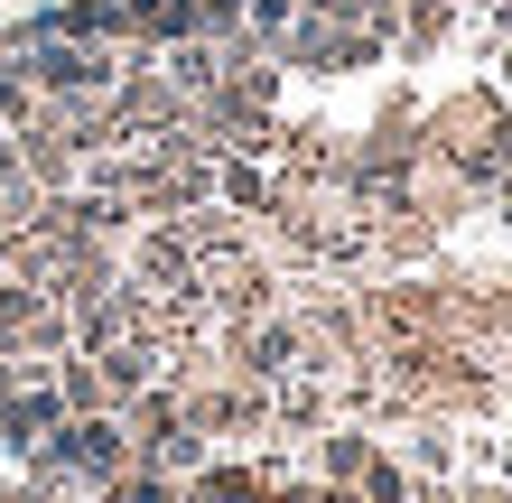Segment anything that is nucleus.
Returning <instances> with one entry per match:
<instances>
[{"label": "nucleus", "instance_id": "3", "mask_svg": "<svg viewBox=\"0 0 512 503\" xmlns=\"http://www.w3.org/2000/svg\"><path fill=\"white\" fill-rule=\"evenodd\" d=\"M261 494H270L261 466H224V457H205L196 476H187V503H261Z\"/></svg>", "mask_w": 512, "mask_h": 503}, {"label": "nucleus", "instance_id": "2", "mask_svg": "<svg viewBox=\"0 0 512 503\" xmlns=\"http://www.w3.org/2000/svg\"><path fill=\"white\" fill-rule=\"evenodd\" d=\"M56 420H66V401H56V382H28V392H0V438L28 457L38 438H56Z\"/></svg>", "mask_w": 512, "mask_h": 503}, {"label": "nucleus", "instance_id": "10", "mask_svg": "<svg viewBox=\"0 0 512 503\" xmlns=\"http://www.w3.org/2000/svg\"><path fill=\"white\" fill-rule=\"evenodd\" d=\"M317 503H364V494H354V485H317Z\"/></svg>", "mask_w": 512, "mask_h": 503}, {"label": "nucleus", "instance_id": "1", "mask_svg": "<svg viewBox=\"0 0 512 503\" xmlns=\"http://www.w3.org/2000/svg\"><path fill=\"white\" fill-rule=\"evenodd\" d=\"M38 448L66 466L84 494H103L112 476H131V438H122V420H112V410H94V420H56V438H38Z\"/></svg>", "mask_w": 512, "mask_h": 503}, {"label": "nucleus", "instance_id": "7", "mask_svg": "<svg viewBox=\"0 0 512 503\" xmlns=\"http://www.w3.org/2000/svg\"><path fill=\"white\" fill-rule=\"evenodd\" d=\"M410 485H419V476H410L391 448H373V466L354 476V494H364V503H410Z\"/></svg>", "mask_w": 512, "mask_h": 503}, {"label": "nucleus", "instance_id": "6", "mask_svg": "<svg viewBox=\"0 0 512 503\" xmlns=\"http://www.w3.org/2000/svg\"><path fill=\"white\" fill-rule=\"evenodd\" d=\"M215 196H224V215H270V177H261V159H215Z\"/></svg>", "mask_w": 512, "mask_h": 503}, {"label": "nucleus", "instance_id": "4", "mask_svg": "<svg viewBox=\"0 0 512 503\" xmlns=\"http://www.w3.org/2000/svg\"><path fill=\"white\" fill-rule=\"evenodd\" d=\"M373 448H382L373 429H317V485H354L373 466Z\"/></svg>", "mask_w": 512, "mask_h": 503}, {"label": "nucleus", "instance_id": "11", "mask_svg": "<svg viewBox=\"0 0 512 503\" xmlns=\"http://www.w3.org/2000/svg\"><path fill=\"white\" fill-rule=\"evenodd\" d=\"M10 503H66V494H38V485H10Z\"/></svg>", "mask_w": 512, "mask_h": 503}, {"label": "nucleus", "instance_id": "8", "mask_svg": "<svg viewBox=\"0 0 512 503\" xmlns=\"http://www.w3.org/2000/svg\"><path fill=\"white\" fill-rule=\"evenodd\" d=\"M94 503H187V485H177V476H149V466H131V476H112Z\"/></svg>", "mask_w": 512, "mask_h": 503}, {"label": "nucleus", "instance_id": "9", "mask_svg": "<svg viewBox=\"0 0 512 503\" xmlns=\"http://www.w3.org/2000/svg\"><path fill=\"white\" fill-rule=\"evenodd\" d=\"M457 503H512V485H457Z\"/></svg>", "mask_w": 512, "mask_h": 503}, {"label": "nucleus", "instance_id": "5", "mask_svg": "<svg viewBox=\"0 0 512 503\" xmlns=\"http://www.w3.org/2000/svg\"><path fill=\"white\" fill-rule=\"evenodd\" d=\"M270 56H280V66L326 75V66H336V19H308V10H298V19L280 28V47H270Z\"/></svg>", "mask_w": 512, "mask_h": 503}]
</instances>
